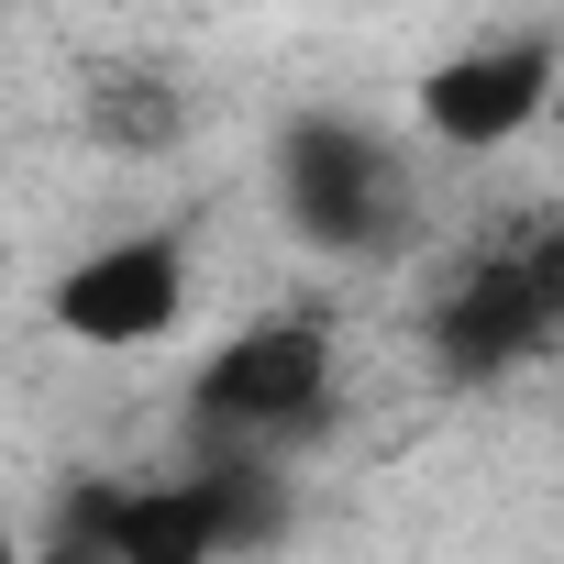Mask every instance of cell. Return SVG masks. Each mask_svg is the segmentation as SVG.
Returning a JSON list of instances; mask_svg holds the SVG:
<instances>
[{
	"label": "cell",
	"instance_id": "obj_1",
	"mask_svg": "<svg viewBox=\"0 0 564 564\" xmlns=\"http://www.w3.org/2000/svg\"><path fill=\"white\" fill-rule=\"evenodd\" d=\"M199 454H276L289 432H311L333 410V322L322 311H276L243 322L210 366H199Z\"/></svg>",
	"mask_w": 564,
	"mask_h": 564
},
{
	"label": "cell",
	"instance_id": "obj_2",
	"mask_svg": "<svg viewBox=\"0 0 564 564\" xmlns=\"http://www.w3.org/2000/svg\"><path fill=\"white\" fill-rule=\"evenodd\" d=\"M553 322H564V243L531 232L520 254H487L465 289L432 311V366H443L454 388H487V377H509L520 355H542Z\"/></svg>",
	"mask_w": 564,
	"mask_h": 564
},
{
	"label": "cell",
	"instance_id": "obj_3",
	"mask_svg": "<svg viewBox=\"0 0 564 564\" xmlns=\"http://www.w3.org/2000/svg\"><path fill=\"white\" fill-rule=\"evenodd\" d=\"M45 322L89 355H144L188 322V243L177 232H122L100 254H78L56 289H45Z\"/></svg>",
	"mask_w": 564,
	"mask_h": 564
},
{
	"label": "cell",
	"instance_id": "obj_4",
	"mask_svg": "<svg viewBox=\"0 0 564 564\" xmlns=\"http://www.w3.org/2000/svg\"><path fill=\"white\" fill-rule=\"evenodd\" d=\"M276 199L289 221L322 243V254H366L388 243V210H399V166L366 122H333V111H300L276 133Z\"/></svg>",
	"mask_w": 564,
	"mask_h": 564
},
{
	"label": "cell",
	"instance_id": "obj_5",
	"mask_svg": "<svg viewBox=\"0 0 564 564\" xmlns=\"http://www.w3.org/2000/svg\"><path fill=\"white\" fill-rule=\"evenodd\" d=\"M542 100H553V45L542 34H509V45H476V56H443L421 89H410V111H421V133L432 144H509V133H531L542 122Z\"/></svg>",
	"mask_w": 564,
	"mask_h": 564
},
{
	"label": "cell",
	"instance_id": "obj_6",
	"mask_svg": "<svg viewBox=\"0 0 564 564\" xmlns=\"http://www.w3.org/2000/svg\"><path fill=\"white\" fill-rule=\"evenodd\" d=\"M56 531L89 542L100 564H221L210 476H177V487H67Z\"/></svg>",
	"mask_w": 564,
	"mask_h": 564
},
{
	"label": "cell",
	"instance_id": "obj_7",
	"mask_svg": "<svg viewBox=\"0 0 564 564\" xmlns=\"http://www.w3.org/2000/svg\"><path fill=\"white\" fill-rule=\"evenodd\" d=\"M188 133V100L155 78V67H100V89H89V144H111V155H166Z\"/></svg>",
	"mask_w": 564,
	"mask_h": 564
},
{
	"label": "cell",
	"instance_id": "obj_8",
	"mask_svg": "<svg viewBox=\"0 0 564 564\" xmlns=\"http://www.w3.org/2000/svg\"><path fill=\"white\" fill-rule=\"evenodd\" d=\"M34 564H100V553H89V542H67V531H56V542H45V553H34Z\"/></svg>",
	"mask_w": 564,
	"mask_h": 564
},
{
	"label": "cell",
	"instance_id": "obj_9",
	"mask_svg": "<svg viewBox=\"0 0 564 564\" xmlns=\"http://www.w3.org/2000/svg\"><path fill=\"white\" fill-rule=\"evenodd\" d=\"M0 564H23V542H12V531H0Z\"/></svg>",
	"mask_w": 564,
	"mask_h": 564
}]
</instances>
